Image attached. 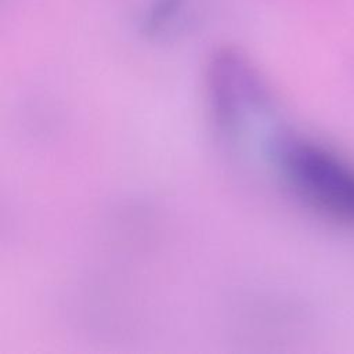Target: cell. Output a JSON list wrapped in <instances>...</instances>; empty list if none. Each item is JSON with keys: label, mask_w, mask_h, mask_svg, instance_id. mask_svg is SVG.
<instances>
[{"label": "cell", "mask_w": 354, "mask_h": 354, "mask_svg": "<svg viewBox=\"0 0 354 354\" xmlns=\"http://www.w3.org/2000/svg\"><path fill=\"white\" fill-rule=\"evenodd\" d=\"M272 156L288 183L314 210L354 225V166L324 145L283 136L272 142Z\"/></svg>", "instance_id": "6da1fadb"}, {"label": "cell", "mask_w": 354, "mask_h": 354, "mask_svg": "<svg viewBox=\"0 0 354 354\" xmlns=\"http://www.w3.org/2000/svg\"><path fill=\"white\" fill-rule=\"evenodd\" d=\"M189 0H156L151 7L145 30L151 36H167L183 26Z\"/></svg>", "instance_id": "3957f363"}, {"label": "cell", "mask_w": 354, "mask_h": 354, "mask_svg": "<svg viewBox=\"0 0 354 354\" xmlns=\"http://www.w3.org/2000/svg\"><path fill=\"white\" fill-rule=\"evenodd\" d=\"M260 75L241 53L220 50L207 66L206 93L216 127L235 137L260 111L264 90Z\"/></svg>", "instance_id": "7a4b0ae2"}]
</instances>
